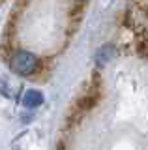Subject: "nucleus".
I'll return each instance as SVG.
<instances>
[{"mask_svg": "<svg viewBox=\"0 0 148 150\" xmlns=\"http://www.w3.org/2000/svg\"><path fill=\"white\" fill-rule=\"evenodd\" d=\"M10 66L17 75H23V77H25V75L36 73V69H38V66H39V60H38V56L34 53H30V51H17V53L11 56Z\"/></svg>", "mask_w": 148, "mask_h": 150, "instance_id": "nucleus-1", "label": "nucleus"}, {"mask_svg": "<svg viewBox=\"0 0 148 150\" xmlns=\"http://www.w3.org/2000/svg\"><path fill=\"white\" fill-rule=\"evenodd\" d=\"M116 56V47H114L113 43H105V45H101L98 51H96V56H94V60H96V66L98 68H103V66H107L111 60Z\"/></svg>", "mask_w": 148, "mask_h": 150, "instance_id": "nucleus-2", "label": "nucleus"}, {"mask_svg": "<svg viewBox=\"0 0 148 150\" xmlns=\"http://www.w3.org/2000/svg\"><path fill=\"white\" fill-rule=\"evenodd\" d=\"M23 103H25V107H28V109L39 107L41 103H43V94H41L39 90H34V88H30V90H26L25 96H23Z\"/></svg>", "mask_w": 148, "mask_h": 150, "instance_id": "nucleus-3", "label": "nucleus"}, {"mask_svg": "<svg viewBox=\"0 0 148 150\" xmlns=\"http://www.w3.org/2000/svg\"><path fill=\"white\" fill-rule=\"evenodd\" d=\"M137 53L142 58H148V38H141L137 43Z\"/></svg>", "mask_w": 148, "mask_h": 150, "instance_id": "nucleus-4", "label": "nucleus"}]
</instances>
